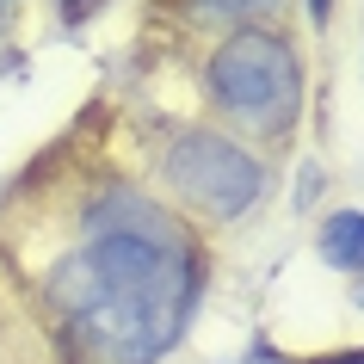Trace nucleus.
<instances>
[{"label":"nucleus","mask_w":364,"mask_h":364,"mask_svg":"<svg viewBox=\"0 0 364 364\" xmlns=\"http://www.w3.org/2000/svg\"><path fill=\"white\" fill-rule=\"evenodd\" d=\"M321 259L333 272H364V210H333L321 223Z\"/></svg>","instance_id":"20e7f679"},{"label":"nucleus","mask_w":364,"mask_h":364,"mask_svg":"<svg viewBox=\"0 0 364 364\" xmlns=\"http://www.w3.org/2000/svg\"><path fill=\"white\" fill-rule=\"evenodd\" d=\"M358 309H364V278H358Z\"/></svg>","instance_id":"6e6552de"},{"label":"nucleus","mask_w":364,"mask_h":364,"mask_svg":"<svg viewBox=\"0 0 364 364\" xmlns=\"http://www.w3.org/2000/svg\"><path fill=\"white\" fill-rule=\"evenodd\" d=\"M309 19H315V25H327V19H333V0H309Z\"/></svg>","instance_id":"423d86ee"},{"label":"nucleus","mask_w":364,"mask_h":364,"mask_svg":"<svg viewBox=\"0 0 364 364\" xmlns=\"http://www.w3.org/2000/svg\"><path fill=\"white\" fill-rule=\"evenodd\" d=\"M315 364H364V352H333V358H315Z\"/></svg>","instance_id":"0eeeda50"},{"label":"nucleus","mask_w":364,"mask_h":364,"mask_svg":"<svg viewBox=\"0 0 364 364\" xmlns=\"http://www.w3.org/2000/svg\"><path fill=\"white\" fill-rule=\"evenodd\" d=\"M198 13H216V19H259V13H272L278 0H192Z\"/></svg>","instance_id":"39448f33"},{"label":"nucleus","mask_w":364,"mask_h":364,"mask_svg":"<svg viewBox=\"0 0 364 364\" xmlns=\"http://www.w3.org/2000/svg\"><path fill=\"white\" fill-rule=\"evenodd\" d=\"M75 364H154L192 309V247L149 198L112 192L93 241L50 278Z\"/></svg>","instance_id":"f257e3e1"},{"label":"nucleus","mask_w":364,"mask_h":364,"mask_svg":"<svg viewBox=\"0 0 364 364\" xmlns=\"http://www.w3.org/2000/svg\"><path fill=\"white\" fill-rule=\"evenodd\" d=\"M161 179H167L192 210L216 216V223H235L241 210H253V198L266 192L259 161H253L247 149H235L229 136H216V130L173 136L167 154H161Z\"/></svg>","instance_id":"7ed1b4c3"},{"label":"nucleus","mask_w":364,"mask_h":364,"mask_svg":"<svg viewBox=\"0 0 364 364\" xmlns=\"http://www.w3.org/2000/svg\"><path fill=\"white\" fill-rule=\"evenodd\" d=\"M210 93L235 124H247L259 136H278L296 117V99H303L296 50L278 31H235L210 56Z\"/></svg>","instance_id":"f03ea898"}]
</instances>
